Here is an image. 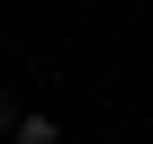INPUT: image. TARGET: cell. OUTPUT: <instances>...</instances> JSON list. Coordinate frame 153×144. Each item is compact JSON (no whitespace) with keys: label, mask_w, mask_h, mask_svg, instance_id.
I'll use <instances>...</instances> for the list:
<instances>
[{"label":"cell","mask_w":153,"mask_h":144,"mask_svg":"<svg viewBox=\"0 0 153 144\" xmlns=\"http://www.w3.org/2000/svg\"><path fill=\"white\" fill-rule=\"evenodd\" d=\"M9 135H18V144H54V135H63V126H54V117H45V108H18V126H9Z\"/></svg>","instance_id":"1"},{"label":"cell","mask_w":153,"mask_h":144,"mask_svg":"<svg viewBox=\"0 0 153 144\" xmlns=\"http://www.w3.org/2000/svg\"><path fill=\"white\" fill-rule=\"evenodd\" d=\"M9 126H18V99H9V90H0V135H9Z\"/></svg>","instance_id":"2"}]
</instances>
